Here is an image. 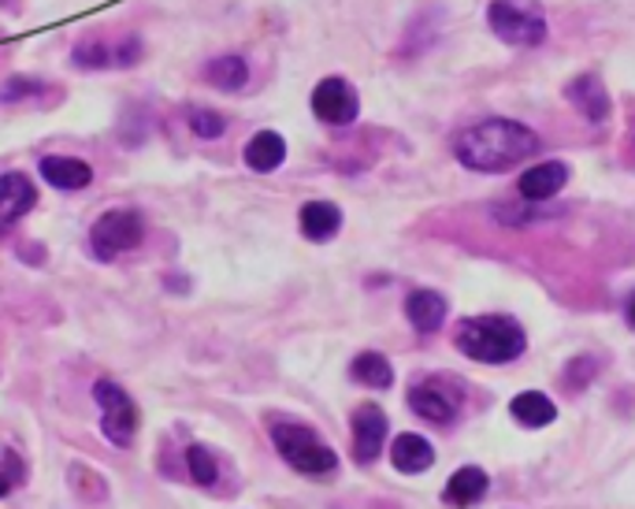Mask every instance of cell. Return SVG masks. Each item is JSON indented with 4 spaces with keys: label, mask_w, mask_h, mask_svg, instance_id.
Listing matches in <instances>:
<instances>
[{
    "label": "cell",
    "mask_w": 635,
    "mask_h": 509,
    "mask_svg": "<svg viewBox=\"0 0 635 509\" xmlns=\"http://www.w3.org/2000/svg\"><path fill=\"white\" fill-rule=\"evenodd\" d=\"M387 442V413L379 406H361L354 413V461L372 465Z\"/></svg>",
    "instance_id": "9"
},
{
    "label": "cell",
    "mask_w": 635,
    "mask_h": 509,
    "mask_svg": "<svg viewBox=\"0 0 635 509\" xmlns=\"http://www.w3.org/2000/svg\"><path fill=\"white\" fill-rule=\"evenodd\" d=\"M342 227V212L331 201H309L301 208V235L309 242H331Z\"/></svg>",
    "instance_id": "16"
},
{
    "label": "cell",
    "mask_w": 635,
    "mask_h": 509,
    "mask_svg": "<svg viewBox=\"0 0 635 509\" xmlns=\"http://www.w3.org/2000/svg\"><path fill=\"white\" fill-rule=\"evenodd\" d=\"M409 406L417 417L439 424V428H447L458 417V390L447 387L442 379H423L409 390Z\"/></svg>",
    "instance_id": "8"
},
{
    "label": "cell",
    "mask_w": 635,
    "mask_h": 509,
    "mask_svg": "<svg viewBox=\"0 0 635 509\" xmlns=\"http://www.w3.org/2000/svg\"><path fill=\"white\" fill-rule=\"evenodd\" d=\"M71 60H75L79 71H101V68H112V49L104 45V41H79L75 52H71Z\"/></svg>",
    "instance_id": "23"
},
{
    "label": "cell",
    "mask_w": 635,
    "mask_h": 509,
    "mask_svg": "<svg viewBox=\"0 0 635 509\" xmlns=\"http://www.w3.org/2000/svg\"><path fill=\"white\" fill-rule=\"evenodd\" d=\"M539 153V134L516 120H483L458 134L453 156L472 172H505Z\"/></svg>",
    "instance_id": "1"
},
{
    "label": "cell",
    "mask_w": 635,
    "mask_h": 509,
    "mask_svg": "<svg viewBox=\"0 0 635 509\" xmlns=\"http://www.w3.org/2000/svg\"><path fill=\"white\" fill-rule=\"evenodd\" d=\"M390 461H395L398 472H423L436 465V450H431V442L423 439V435L406 431L390 442Z\"/></svg>",
    "instance_id": "14"
},
{
    "label": "cell",
    "mask_w": 635,
    "mask_h": 509,
    "mask_svg": "<svg viewBox=\"0 0 635 509\" xmlns=\"http://www.w3.org/2000/svg\"><path fill=\"white\" fill-rule=\"evenodd\" d=\"M186 469L194 476L197 487H216V480H219V461L212 458L201 442H194V447L186 450Z\"/></svg>",
    "instance_id": "22"
},
{
    "label": "cell",
    "mask_w": 635,
    "mask_h": 509,
    "mask_svg": "<svg viewBox=\"0 0 635 509\" xmlns=\"http://www.w3.org/2000/svg\"><path fill=\"white\" fill-rule=\"evenodd\" d=\"M0 227H4V224H0Z\"/></svg>",
    "instance_id": "30"
},
{
    "label": "cell",
    "mask_w": 635,
    "mask_h": 509,
    "mask_svg": "<svg viewBox=\"0 0 635 509\" xmlns=\"http://www.w3.org/2000/svg\"><path fill=\"white\" fill-rule=\"evenodd\" d=\"M242 156H246V164L253 172H275V167H283V161H287V138L275 131H260L249 138V145L242 150Z\"/></svg>",
    "instance_id": "15"
},
{
    "label": "cell",
    "mask_w": 635,
    "mask_h": 509,
    "mask_svg": "<svg viewBox=\"0 0 635 509\" xmlns=\"http://www.w3.org/2000/svg\"><path fill=\"white\" fill-rule=\"evenodd\" d=\"M487 472L483 469H475V465H464V469H458L450 476V483H447V491H442V502H450V506H472V502H480V498L487 495Z\"/></svg>",
    "instance_id": "19"
},
{
    "label": "cell",
    "mask_w": 635,
    "mask_h": 509,
    "mask_svg": "<svg viewBox=\"0 0 635 509\" xmlns=\"http://www.w3.org/2000/svg\"><path fill=\"white\" fill-rule=\"evenodd\" d=\"M137 60H142V38L131 34L112 49V68H134Z\"/></svg>",
    "instance_id": "26"
},
{
    "label": "cell",
    "mask_w": 635,
    "mask_h": 509,
    "mask_svg": "<svg viewBox=\"0 0 635 509\" xmlns=\"http://www.w3.org/2000/svg\"><path fill=\"white\" fill-rule=\"evenodd\" d=\"M38 205V190L23 172L0 175V224H19L30 208Z\"/></svg>",
    "instance_id": "10"
},
{
    "label": "cell",
    "mask_w": 635,
    "mask_h": 509,
    "mask_svg": "<svg viewBox=\"0 0 635 509\" xmlns=\"http://www.w3.org/2000/svg\"><path fill=\"white\" fill-rule=\"evenodd\" d=\"M569 101H573L576 109L584 112L591 123L610 120V93H606V86H602V82H598L595 75L576 79L573 86H569Z\"/></svg>",
    "instance_id": "17"
},
{
    "label": "cell",
    "mask_w": 635,
    "mask_h": 509,
    "mask_svg": "<svg viewBox=\"0 0 635 509\" xmlns=\"http://www.w3.org/2000/svg\"><path fill=\"white\" fill-rule=\"evenodd\" d=\"M38 175L57 190H86L93 183V167L79 156H45L38 164Z\"/></svg>",
    "instance_id": "11"
},
{
    "label": "cell",
    "mask_w": 635,
    "mask_h": 509,
    "mask_svg": "<svg viewBox=\"0 0 635 509\" xmlns=\"http://www.w3.org/2000/svg\"><path fill=\"white\" fill-rule=\"evenodd\" d=\"M628 324L635 327V294H632V302H628Z\"/></svg>",
    "instance_id": "28"
},
{
    "label": "cell",
    "mask_w": 635,
    "mask_h": 509,
    "mask_svg": "<svg viewBox=\"0 0 635 509\" xmlns=\"http://www.w3.org/2000/svg\"><path fill=\"white\" fill-rule=\"evenodd\" d=\"M145 238V220L137 208H109L98 224L90 227V253L93 261L109 264L123 253H131L134 246H142Z\"/></svg>",
    "instance_id": "5"
},
{
    "label": "cell",
    "mask_w": 635,
    "mask_h": 509,
    "mask_svg": "<svg viewBox=\"0 0 635 509\" xmlns=\"http://www.w3.org/2000/svg\"><path fill=\"white\" fill-rule=\"evenodd\" d=\"M272 442L279 458L313 480H327L338 472V454L305 424H272Z\"/></svg>",
    "instance_id": "3"
},
{
    "label": "cell",
    "mask_w": 635,
    "mask_h": 509,
    "mask_svg": "<svg viewBox=\"0 0 635 509\" xmlns=\"http://www.w3.org/2000/svg\"><path fill=\"white\" fill-rule=\"evenodd\" d=\"M93 398L101 406V431L112 447H131L134 435H137V406L126 390L115 384V379H98L93 384Z\"/></svg>",
    "instance_id": "6"
},
{
    "label": "cell",
    "mask_w": 635,
    "mask_h": 509,
    "mask_svg": "<svg viewBox=\"0 0 635 509\" xmlns=\"http://www.w3.org/2000/svg\"><path fill=\"white\" fill-rule=\"evenodd\" d=\"M186 120H190V131H194L197 138H205V142H212V138H224V131H227V120L212 109H194Z\"/></svg>",
    "instance_id": "24"
},
{
    "label": "cell",
    "mask_w": 635,
    "mask_h": 509,
    "mask_svg": "<svg viewBox=\"0 0 635 509\" xmlns=\"http://www.w3.org/2000/svg\"><path fill=\"white\" fill-rule=\"evenodd\" d=\"M510 413L521 428H546V424L557 420V406L546 395H539V390H524V395H516L510 401Z\"/></svg>",
    "instance_id": "18"
},
{
    "label": "cell",
    "mask_w": 635,
    "mask_h": 509,
    "mask_svg": "<svg viewBox=\"0 0 635 509\" xmlns=\"http://www.w3.org/2000/svg\"><path fill=\"white\" fill-rule=\"evenodd\" d=\"M406 316L420 335H436L447 320V298L436 291H412L406 298Z\"/></svg>",
    "instance_id": "13"
},
{
    "label": "cell",
    "mask_w": 635,
    "mask_h": 509,
    "mask_svg": "<svg viewBox=\"0 0 635 509\" xmlns=\"http://www.w3.org/2000/svg\"><path fill=\"white\" fill-rule=\"evenodd\" d=\"M23 483V461L16 454H8V465H0V498L12 495V487Z\"/></svg>",
    "instance_id": "27"
},
{
    "label": "cell",
    "mask_w": 635,
    "mask_h": 509,
    "mask_svg": "<svg viewBox=\"0 0 635 509\" xmlns=\"http://www.w3.org/2000/svg\"><path fill=\"white\" fill-rule=\"evenodd\" d=\"M313 112L316 120L331 123V126H349L361 112V101H357V90L349 86L346 79H324L320 86L313 90Z\"/></svg>",
    "instance_id": "7"
},
{
    "label": "cell",
    "mask_w": 635,
    "mask_h": 509,
    "mask_svg": "<svg viewBox=\"0 0 635 509\" xmlns=\"http://www.w3.org/2000/svg\"><path fill=\"white\" fill-rule=\"evenodd\" d=\"M41 93V82L38 79H8L4 86H0V104H16V101H27V98H38Z\"/></svg>",
    "instance_id": "25"
},
{
    "label": "cell",
    "mask_w": 635,
    "mask_h": 509,
    "mask_svg": "<svg viewBox=\"0 0 635 509\" xmlns=\"http://www.w3.org/2000/svg\"><path fill=\"white\" fill-rule=\"evenodd\" d=\"M565 183H569V164L546 161V164L528 167L516 186H521V194H524L528 201H550Z\"/></svg>",
    "instance_id": "12"
},
{
    "label": "cell",
    "mask_w": 635,
    "mask_h": 509,
    "mask_svg": "<svg viewBox=\"0 0 635 509\" xmlns=\"http://www.w3.org/2000/svg\"><path fill=\"white\" fill-rule=\"evenodd\" d=\"M487 23L505 45H539L546 38V16L539 0H491L487 8Z\"/></svg>",
    "instance_id": "4"
},
{
    "label": "cell",
    "mask_w": 635,
    "mask_h": 509,
    "mask_svg": "<svg viewBox=\"0 0 635 509\" xmlns=\"http://www.w3.org/2000/svg\"><path fill=\"white\" fill-rule=\"evenodd\" d=\"M528 338L513 316H472L458 327V349L480 365H510L524 354Z\"/></svg>",
    "instance_id": "2"
},
{
    "label": "cell",
    "mask_w": 635,
    "mask_h": 509,
    "mask_svg": "<svg viewBox=\"0 0 635 509\" xmlns=\"http://www.w3.org/2000/svg\"><path fill=\"white\" fill-rule=\"evenodd\" d=\"M0 4H4V0H0Z\"/></svg>",
    "instance_id": "29"
},
{
    "label": "cell",
    "mask_w": 635,
    "mask_h": 509,
    "mask_svg": "<svg viewBox=\"0 0 635 509\" xmlns=\"http://www.w3.org/2000/svg\"><path fill=\"white\" fill-rule=\"evenodd\" d=\"M349 376H354L361 387H376V390H387L395 384V368H390V360L383 354H376V349L357 354L354 365H349Z\"/></svg>",
    "instance_id": "21"
},
{
    "label": "cell",
    "mask_w": 635,
    "mask_h": 509,
    "mask_svg": "<svg viewBox=\"0 0 635 509\" xmlns=\"http://www.w3.org/2000/svg\"><path fill=\"white\" fill-rule=\"evenodd\" d=\"M205 79L216 90L235 93V90H242L249 82V63H246V57H238V52H224V57H216V60L205 63Z\"/></svg>",
    "instance_id": "20"
}]
</instances>
